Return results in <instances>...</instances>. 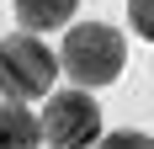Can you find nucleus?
<instances>
[{"instance_id": "39448f33", "label": "nucleus", "mask_w": 154, "mask_h": 149, "mask_svg": "<svg viewBox=\"0 0 154 149\" xmlns=\"http://www.w3.org/2000/svg\"><path fill=\"white\" fill-rule=\"evenodd\" d=\"M43 138V117H32L27 101H11L5 96V106H0V144L5 149H27Z\"/></svg>"}, {"instance_id": "f03ea898", "label": "nucleus", "mask_w": 154, "mask_h": 149, "mask_svg": "<svg viewBox=\"0 0 154 149\" xmlns=\"http://www.w3.org/2000/svg\"><path fill=\"white\" fill-rule=\"evenodd\" d=\"M59 80V53L37 43V32H11L0 37V96L11 101H37Z\"/></svg>"}, {"instance_id": "7ed1b4c3", "label": "nucleus", "mask_w": 154, "mask_h": 149, "mask_svg": "<svg viewBox=\"0 0 154 149\" xmlns=\"http://www.w3.org/2000/svg\"><path fill=\"white\" fill-rule=\"evenodd\" d=\"M43 138L48 144H96L101 138V106L91 101V85L53 90L43 106Z\"/></svg>"}, {"instance_id": "423d86ee", "label": "nucleus", "mask_w": 154, "mask_h": 149, "mask_svg": "<svg viewBox=\"0 0 154 149\" xmlns=\"http://www.w3.org/2000/svg\"><path fill=\"white\" fill-rule=\"evenodd\" d=\"M128 27L154 43V0H128Z\"/></svg>"}, {"instance_id": "f257e3e1", "label": "nucleus", "mask_w": 154, "mask_h": 149, "mask_svg": "<svg viewBox=\"0 0 154 149\" xmlns=\"http://www.w3.org/2000/svg\"><path fill=\"white\" fill-rule=\"evenodd\" d=\"M128 64V43L122 32L106 27V21H80V27L64 32V48H59V69H69L75 85H112Z\"/></svg>"}, {"instance_id": "20e7f679", "label": "nucleus", "mask_w": 154, "mask_h": 149, "mask_svg": "<svg viewBox=\"0 0 154 149\" xmlns=\"http://www.w3.org/2000/svg\"><path fill=\"white\" fill-rule=\"evenodd\" d=\"M11 5H16V21L27 32H59V27H69L80 0H11Z\"/></svg>"}]
</instances>
